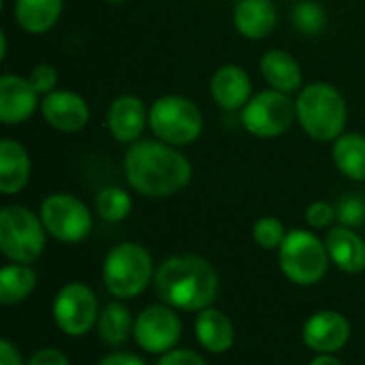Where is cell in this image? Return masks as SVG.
<instances>
[{"instance_id":"obj_3","label":"cell","mask_w":365,"mask_h":365,"mask_svg":"<svg viewBox=\"0 0 365 365\" xmlns=\"http://www.w3.org/2000/svg\"><path fill=\"white\" fill-rule=\"evenodd\" d=\"M295 113L304 133L314 141L334 143L346 133V101L342 92L327 81L304 86L295 98Z\"/></svg>"},{"instance_id":"obj_10","label":"cell","mask_w":365,"mask_h":365,"mask_svg":"<svg viewBox=\"0 0 365 365\" xmlns=\"http://www.w3.org/2000/svg\"><path fill=\"white\" fill-rule=\"evenodd\" d=\"M98 299L90 287L71 282L62 287L53 299V321L58 329L71 338L86 336L98 323Z\"/></svg>"},{"instance_id":"obj_24","label":"cell","mask_w":365,"mask_h":365,"mask_svg":"<svg viewBox=\"0 0 365 365\" xmlns=\"http://www.w3.org/2000/svg\"><path fill=\"white\" fill-rule=\"evenodd\" d=\"M98 338L109 344V346H120L128 340V336L135 329V321L128 312L126 306H122L120 302H111L103 308V312L98 314Z\"/></svg>"},{"instance_id":"obj_12","label":"cell","mask_w":365,"mask_h":365,"mask_svg":"<svg viewBox=\"0 0 365 365\" xmlns=\"http://www.w3.org/2000/svg\"><path fill=\"white\" fill-rule=\"evenodd\" d=\"M41 115L58 133H79L90 122L88 101L73 90H53L41 98Z\"/></svg>"},{"instance_id":"obj_8","label":"cell","mask_w":365,"mask_h":365,"mask_svg":"<svg viewBox=\"0 0 365 365\" xmlns=\"http://www.w3.org/2000/svg\"><path fill=\"white\" fill-rule=\"evenodd\" d=\"M240 120L244 130L257 139L282 137L297 120L295 101L291 94L278 92L274 88L261 90L240 111Z\"/></svg>"},{"instance_id":"obj_15","label":"cell","mask_w":365,"mask_h":365,"mask_svg":"<svg viewBox=\"0 0 365 365\" xmlns=\"http://www.w3.org/2000/svg\"><path fill=\"white\" fill-rule=\"evenodd\" d=\"M150 109H145L143 101L135 94H122L111 101L107 109V128L113 141L118 143H135L143 135L148 126Z\"/></svg>"},{"instance_id":"obj_36","label":"cell","mask_w":365,"mask_h":365,"mask_svg":"<svg viewBox=\"0 0 365 365\" xmlns=\"http://www.w3.org/2000/svg\"><path fill=\"white\" fill-rule=\"evenodd\" d=\"M310 365H344L338 357H334V355H319L317 359H312V364Z\"/></svg>"},{"instance_id":"obj_25","label":"cell","mask_w":365,"mask_h":365,"mask_svg":"<svg viewBox=\"0 0 365 365\" xmlns=\"http://www.w3.org/2000/svg\"><path fill=\"white\" fill-rule=\"evenodd\" d=\"M36 287V274L30 265L13 263L0 272V302L13 306L24 302Z\"/></svg>"},{"instance_id":"obj_27","label":"cell","mask_w":365,"mask_h":365,"mask_svg":"<svg viewBox=\"0 0 365 365\" xmlns=\"http://www.w3.org/2000/svg\"><path fill=\"white\" fill-rule=\"evenodd\" d=\"M293 21L299 32L304 34H319L327 26V15L325 9L319 2H299L293 9Z\"/></svg>"},{"instance_id":"obj_34","label":"cell","mask_w":365,"mask_h":365,"mask_svg":"<svg viewBox=\"0 0 365 365\" xmlns=\"http://www.w3.org/2000/svg\"><path fill=\"white\" fill-rule=\"evenodd\" d=\"M98 365H148L141 357L133 355V353H111L107 357H103Z\"/></svg>"},{"instance_id":"obj_7","label":"cell","mask_w":365,"mask_h":365,"mask_svg":"<svg viewBox=\"0 0 365 365\" xmlns=\"http://www.w3.org/2000/svg\"><path fill=\"white\" fill-rule=\"evenodd\" d=\"M278 259L284 276L299 287L321 282L329 267V252L325 242L306 229H293L287 233L278 250Z\"/></svg>"},{"instance_id":"obj_1","label":"cell","mask_w":365,"mask_h":365,"mask_svg":"<svg viewBox=\"0 0 365 365\" xmlns=\"http://www.w3.org/2000/svg\"><path fill=\"white\" fill-rule=\"evenodd\" d=\"M124 175L133 190L163 199L184 190L192 178L190 160L160 139H139L124 154Z\"/></svg>"},{"instance_id":"obj_16","label":"cell","mask_w":365,"mask_h":365,"mask_svg":"<svg viewBox=\"0 0 365 365\" xmlns=\"http://www.w3.org/2000/svg\"><path fill=\"white\" fill-rule=\"evenodd\" d=\"M212 101L222 111H242L252 94V79L240 64H222L210 79Z\"/></svg>"},{"instance_id":"obj_6","label":"cell","mask_w":365,"mask_h":365,"mask_svg":"<svg viewBox=\"0 0 365 365\" xmlns=\"http://www.w3.org/2000/svg\"><path fill=\"white\" fill-rule=\"evenodd\" d=\"M47 242L41 216L26 205H4L0 210V250L13 263H34Z\"/></svg>"},{"instance_id":"obj_26","label":"cell","mask_w":365,"mask_h":365,"mask_svg":"<svg viewBox=\"0 0 365 365\" xmlns=\"http://www.w3.org/2000/svg\"><path fill=\"white\" fill-rule=\"evenodd\" d=\"M133 210L130 195L120 186H107L96 195V214L105 222H122Z\"/></svg>"},{"instance_id":"obj_2","label":"cell","mask_w":365,"mask_h":365,"mask_svg":"<svg viewBox=\"0 0 365 365\" xmlns=\"http://www.w3.org/2000/svg\"><path fill=\"white\" fill-rule=\"evenodd\" d=\"M154 287L167 306L201 312L218 297V274L214 265L199 255H175L158 265Z\"/></svg>"},{"instance_id":"obj_11","label":"cell","mask_w":365,"mask_h":365,"mask_svg":"<svg viewBox=\"0 0 365 365\" xmlns=\"http://www.w3.org/2000/svg\"><path fill=\"white\" fill-rule=\"evenodd\" d=\"M133 336L145 353L165 355L178 344L182 336V321L167 304L150 306L137 317Z\"/></svg>"},{"instance_id":"obj_29","label":"cell","mask_w":365,"mask_h":365,"mask_svg":"<svg viewBox=\"0 0 365 365\" xmlns=\"http://www.w3.org/2000/svg\"><path fill=\"white\" fill-rule=\"evenodd\" d=\"M336 216L338 222L344 227H361L365 222V199L357 192H349L338 199L336 203Z\"/></svg>"},{"instance_id":"obj_9","label":"cell","mask_w":365,"mask_h":365,"mask_svg":"<svg viewBox=\"0 0 365 365\" xmlns=\"http://www.w3.org/2000/svg\"><path fill=\"white\" fill-rule=\"evenodd\" d=\"M38 216L47 235L64 244H77L92 231V214L88 205L68 192H51L41 201Z\"/></svg>"},{"instance_id":"obj_5","label":"cell","mask_w":365,"mask_h":365,"mask_svg":"<svg viewBox=\"0 0 365 365\" xmlns=\"http://www.w3.org/2000/svg\"><path fill=\"white\" fill-rule=\"evenodd\" d=\"M154 276V263L141 244L124 242L109 250L103 265V280L107 291L118 299L137 297L148 289Z\"/></svg>"},{"instance_id":"obj_22","label":"cell","mask_w":365,"mask_h":365,"mask_svg":"<svg viewBox=\"0 0 365 365\" xmlns=\"http://www.w3.org/2000/svg\"><path fill=\"white\" fill-rule=\"evenodd\" d=\"M195 334L199 344L210 351V353H227L231 351L233 342H235V329L231 319L214 308H205L199 312L197 321H195Z\"/></svg>"},{"instance_id":"obj_18","label":"cell","mask_w":365,"mask_h":365,"mask_svg":"<svg viewBox=\"0 0 365 365\" xmlns=\"http://www.w3.org/2000/svg\"><path fill=\"white\" fill-rule=\"evenodd\" d=\"M259 71L265 83L278 92L295 94L304 88V73L299 62L284 49H269L261 56Z\"/></svg>"},{"instance_id":"obj_17","label":"cell","mask_w":365,"mask_h":365,"mask_svg":"<svg viewBox=\"0 0 365 365\" xmlns=\"http://www.w3.org/2000/svg\"><path fill=\"white\" fill-rule=\"evenodd\" d=\"M278 24V9L274 0H240L233 9L235 30L250 41H261L274 32Z\"/></svg>"},{"instance_id":"obj_19","label":"cell","mask_w":365,"mask_h":365,"mask_svg":"<svg viewBox=\"0 0 365 365\" xmlns=\"http://www.w3.org/2000/svg\"><path fill=\"white\" fill-rule=\"evenodd\" d=\"M32 173V160L28 150L15 139L0 141V192L11 197L21 192Z\"/></svg>"},{"instance_id":"obj_21","label":"cell","mask_w":365,"mask_h":365,"mask_svg":"<svg viewBox=\"0 0 365 365\" xmlns=\"http://www.w3.org/2000/svg\"><path fill=\"white\" fill-rule=\"evenodd\" d=\"M64 0H13V19L28 34L49 32L62 17Z\"/></svg>"},{"instance_id":"obj_14","label":"cell","mask_w":365,"mask_h":365,"mask_svg":"<svg viewBox=\"0 0 365 365\" xmlns=\"http://www.w3.org/2000/svg\"><path fill=\"white\" fill-rule=\"evenodd\" d=\"M351 338V323L344 314L334 310H321L312 314L304 325V342L319 355H334L346 346Z\"/></svg>"},{"instance_id":"obj_4","label":"cell","mask_w":365,"mask_h":365,"mask_svg":"<svg viewBox=\"0 0 365 365\" xmlns=\"http://www.w3.org/2000/svg\"><path fill=\"white\" fill-rule=\"evenodd\" d=\"M148 126L156 139L173 148H184L192 145L203 135L205 120L192 98L182 94H165L152 103Z\"/></svg>"},{"instance_id":"obj_38","label":"cell","mask_w":365,"mask_h":365,"mask_svg":"<svg viewBox=\"0 0 365 365\" xmlns=\"http://www.w3.org/2000/svg\"><path fill=\"white\" fill-rule=\"evenodd\" d=\"M105 2H111V4H122V2H128V0H105Z\"/></svg>"},{"instance_id":"obj_32","label":"cell","mask_w":365,"mask_h":365,"mask_svg":"<svg viewBox=\"0 0 365 365\" xmlns=\"http://www.w3.org/2000/svg\"><path fill=\"white\" fill-rule=\"evenodd\" d=\"M156 365H207V361L199 353H195V351L180 349V351L165 353Z\"/></svg>"},{"instance_id":"obj_39","label":"cell","mask_w":365,"mask_h":365,"mask_svg":"<svg viewBox=\"0 0 365 365\" xmlns=\"http://www.w3.org/2000/svg\"><path fill=\"white\" fill-rule=\"evenodd\" d=\"M235 2H240V0H235Z\"/></svg>"},{"instance_id":"obj_37","label":"cell","mask_w":365,"mask_h":365,"mask_svg":"<svg viewBox=\"0 0 365 365\" xmlns=\"http://www.w3.org/2000/svg\"><path fill=\"white\" fill-rule=\"evenodd\" d=\"M0 41H2V49H0V58L4 60V58H6V49H9V45H6V32H2V34H0Z\"/></svg>"},{"instance_id":"obj_30","label":"cell","mask_w":365,"mask_h":365,"mask_svg":"<svg viewBox=\"0 0 365 365\" xmlns=\"http://www.w3.org/2000/svg\"><path fill=\"white\" fill-rule=\"evenodd\" d=\"M28 79H30V83L34 86V90H36L41 96H45V94L58 90V79H60V75H58V68H56L53 64L43 62V64H36L34 68H30Z\"/></svg>"},{"instance_id":"obj_33","label":"cell","mask_w":365,"mask_h":365,"mask_svg":"<svg viewBox=\"0 0 365 365\" xmlns=\"http://www.w3.org/2000/svg\"><path fill=\"white\" fill-rule=\"evenodd\" d=\"M28 365H68V359L58 349H41L30 357Z\"/></svg>"},{"instance_id":"obj_13","label":"cell","mask_w":365,"mask_h":365,"mask_svg":"<svg viewBox=\"0 0 365 365\" xmlns=\"http://www.w3.org/2000/svg\"><path fill=\"white\" fill-rule=\"evenodd\" d=\"M41 109V94L28 77L4 73L0 77V122L17 126L28 122Z\"/></svg>"},{"instance_id":"obj_28","label":"cell","mask_w":365,"mask_h":365,"mask_svg":"<svg viewBox=\"0 0 365 365\" xmlns=\"http://www.w3.org/2000/svg\"><path fill=\"white\" fill-rule=\"evenodd\" d=\"M287 233L289 231L284 229V225L278 218H274V216H263L252 227V240L263 250H280Z\"/></svg>"},{"instance_id":"obj_35","label":"cell","mask_w":365,"mask_h":365,"mask_svg":"<svg viewBox=\"0 0 365 365\" xmlns=\"http://www.w3.org/2000/svg\"><path fill=\"white\" fill-rule=\"evenodd\" d=\"M0 365H21V357L17 349L9 340L0 342Z\"/></svg>"},{"instance_id":"obj_31","label":"cell","mask_w":365,"mask_h":365,"mask_svg":"<svg viewBox=\"0 0 365 365\" xmlns=\"http://www.w3.org/2000/svg\"><path fill=\"white\" fill-rule=\"evenodd\" d=\"M306 222L312 229H327L331 227L334 220H338L336 216V205L329 201H314L306 207Z\"/></svg>"},{"instance_id":"obj_23","label":"cell","mask_w":365,"mask_h":365,"mask_svg":"<svg viewBox=\"0 0 365 365\" xmlns=\"http://www.w3.org/2000/svg\"><path fill=\"white\" fill-rule=\"evenodd\" d=\"M336 169L353 182H365V135L344 133L331 148Z\"/></svg>"},{"instance_id":"obj_20","label":"cell","mask_w":365,"mask_h":365,"mask_svg":"<svg viewBox=\"0 0 365 365\" xmlns=\"http://www.w3.org/2000/svg\"><path fill=\"white\" fill-rule=\"evenodd\" d=\"M325 246L338 269L346 274H359L365 269V242L351 227L338 225L329 229Z\"/></svg>"}]
</instances>
